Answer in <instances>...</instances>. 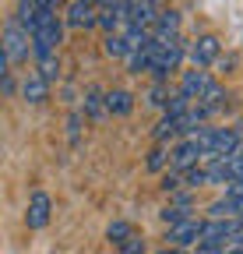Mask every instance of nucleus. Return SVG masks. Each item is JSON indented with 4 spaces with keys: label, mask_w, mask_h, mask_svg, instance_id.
<instances>
[{
    "label": "nucleus",
    "mask_w": 243,
    "mask_h": 254,
    "mask_svg": "<svg viewBox=\"0 0 243 254\" xmlns=\"http://www.w3.org/2000/svg\"><path fill=\"white\" fill-rule=\"evenodd\" d=\"M222 99H226V92H222V85H211V88H208V92L201 95L197 103H201V106H208L211 113H215V110H222Z\"/></svg>",
    "instance_id": "24"
},
{
    "label": "nucleus",
    "mask_w": 243,
    "mask_h": 254,
    "mask_svg": "<svg viewBox=\"0 0 243 254\" xmlns=\"http://www.w3.org/2000/svg\"><path fill=\"white\" fill-rule=\"evenodd\" d=\"M201 230H204V219L191 215V219H184V222H176V226H166V244H169V247H180V251L197 247Z\"/></svg>",
    "instance_id": "4"
},
{
    "label": "nucleus",
    "mask_w": 243,
    "mask_h": 254,
    "mask_svg": "<svg viewBox=\"0 0 243 254\" xmlns=\"http://www.w3.org/2000/svg\"><path fill=\"white\" fill-rule=\"evenodd\" d=\"M28 53H36L32 36H28V32H25L14 18H7V25H4V57H7L11 64H25Z\"/></svg>",
    "instance_id": "2"
},
{
    "label": "nucleus",
    "mask_w": 243,
    "mask_h": 254,
    "mask_svg": "<svg viewBox=\"0 0 243 254\" xmlns=\"http://www.w3.org/2000/svg\"><path fill=\"white\" fill-rule=\"evenodd\" d=\"M204 170H208V180L211 184H236V180H243V159H236V155H226V159H211V163H204Z\"/></svg>",
    "instance_id": "7"
},
{
    "label": "nucleus",
    "mask_w": 243,
    "mask_h": 254,
    "mask_svg": "<svg viewBox=\"0 0 243 254\" xmlns=\"http://www.w3.org/2000/svg\"><path fill=\"white\" fill-rule=\"evenodd\" d=\"M211 85H215V81H211V74H208L204 67H194V71H184V78H180V88H176V92L191 95V99L197 103V99H201V95H204Z\"/></svg>",
    "instance_id": "10"
},
{
    "label": "nucleus",
    "mask_w": 243,
    "mask_h": 254,
    "mask_svg": "<svg viewBox=\"0 0 243 254\" xmlns=\"http://www.w3.org/2000/svg\"><path fill=\"white\" fill-rule=\"evenodd\" d=\"M151 36L155 39H176L180 36V14L176 11H162L159 21L151 25Z\"/></svg>",
    "instance_id": "16"
},
{
    "label": "nucleus",
    "mask_w": 243,
    "mask_h": 254,
    "mask_svg": "<svg viewBox=\"0 0 243 254\" xmlns=\"http://www.w3.org/2000/svg\"><path fill=\"white\" fill-rule=\"evenodd\" d=\"M67 28H92L99 25V7L96 4H85V0H74L67 7V18H64Z\"/></svg>",
    "instance_id": "11"
},
{
    "label": "nucleus",
    "mask_w": 243,
    "mask_h": 254,
    "mask_svg": "<svg viewBox=\"0 0 243 254\" xmlns=\"http://www.w3.org/2000/svg\"><path fill=\"white\" fill-rule=\"evenodd\" d=\"M184 53H187V46H184L180 36L176 39H159V57H155V64H151V74H155L159 81H166V74L180 67Z\"/></svg>",
    "instance_id": "3"
},
{
    "label": "nucleus",
    "mask_w": 243,
    "mask_h": 254,
    "mask_svg": "<svg viewBox=\"0 0 243 254\" xmlns=\"http://www.w3.org/2000/svg\"><path fill=\"white\" fill-rule=\"evenodd\" d=\"M131 237H134V226H131L127 219H113L109 226H106V240H109L113 247H124Z\"/></svg>",
    "instance_id": "18"
},
{
    "label": "nucleus",
    "mask_w": 243,
    "mask_h": 254,
    "mask_svg": "<svg viewBox=\"0 0 243 254\" xmlns=\"http://www.w3.org/2000/svg\"><path fill=\"white\" fill-rule=\"evenodd\" d=\"M236 159H243V145H240V148H236Z\"/></svg>",
    "instance_id": "33"
},
{
    "label": "nucleus",
    "mask_w": 243,
    "mask_h": 254,
    "mask_svg": "<svg viewBox=\"0 0 243 254\" xmlns=\"http://www.w3.org/2000/svg\"><path fill=\"white\" fill-rule=\"evenodd\" d=\"M148 106H169V85H166V81H155V85H151Z\"/></svg>",
    "instance_id": "25"
},
{
    "label": "nucleus",
    "mask_w": 243,
    "mask_h": 254,
    "mask_svg": "<svg viewBox=\"0 0 243 254\" xmlns=\"http://www.w3.org/2000/svg\"><path fill=\"white\" fill-rule=\"evenodd\" d=\"M39 11H56V0H36Z\"/></svg>",
    "instance_id": "29"
},
{
    "label": "nucleus",
    "mask_w": 243,
    "mask_h": 254,
    "mask_svg": "<svg viewBox=\"0 0 243 254\" xmlns=\"http://www.w3.org/2000/svg\"><path fill=\"white\" fill-rule=\"evenodd\" d=\"M201 159H204V148H201L197 141L184 138V141H176V145L169 148V170L187 173V170H194V166L201 163Z\"/></svg>",
    "instance_id": "6"
},
{
    "label": "nucleus",
    "mask_w": 243,
    "mask_h": 254,
    "mask_svg": "<svg viewBox=\"0 0 243 254\" xmlns=\"http://www.w3.org/2000/svg\"><path fill=\"white\" fill-rule=\"evenodd\" d=\"M49 215H53V198L46 194V190H36V194L28 198V212H25L28 230H43L49 222Z\"/></svg>",
    "instance_id": "8"
},
{
    "label": "nucleus",
    "mask_w": 243,
    "mask_h": 254,
    "mask_svg": "<svg viewBox=\"0 0 243 254\" xmlns=\"http://www.w3.org/2000/svg\"><path fill=\"white\" fill-rule=\"evenodd\" d=\"M145 251H148V240H145V237H138V233H134L124 247H120V254H145Z\"/></svg>",
    "instance_id": "27"
},
{
    "label": "nucleus",
    "mask_w": 243,
    "mask_h": 254,
    "mask_svg": "<svg viewBox=\"0 0 243 254\" xmlns=\"http://www.w3.org/2000/svg\"><path fill=\"white\" fill-rule=\"evenodd\" d=\"M169 148H173V145H155V148L148 152V163H145L148 173H159V170L169 166Z\"/></svg>",
    "instance_id": "20"
},
{
    "label": "nucleus",
    "mask_w": 243,
    "mask_h": 254,
    "mask_svg": "<svg viewBox=\"0 0 243 254\" xmlns=\"http://www.w3.org/2000/svg\"><path fill=\"white\" fill-rule=\"evenodd\" d=\"M60 43H64V21L56 18V11H43L39 14V25H36V32H32V46H36V60L39 57H49V53H56L60 50Z\"/></svg>",
    "instance_id": "1"
},
{
    "label": "nucleus",
    "mask_w": 243,
    "mask_h": 254,
    "mask_svg": "<svg viewBox=\"0 0 243 254\" xmlns=\"http://www.w3.org/2000/svg\"><path fill=\"white\" fill-rule=\"evenodd\" d=\"M208 219H236V205L222 194L219 201H211V205H208Z\"/></svg>",
    "instance_id": "22"
},
{
    "label": "nucleus",
    "mask_w": 243,
    "mask_h": 254,
    "mask_svg": "<svg viewBox=\"0 0 243 254\" xmlns=\"http://www.w3.org/2000/svg\"><path fill=\"white\" fill-rule=\"evenodd\" d=\"M159 14H162L159 0H138V4L131 7V25H134V28H145V32H151V25L159 21Z\"/></svg>",
    "instance_id": "13"
},
{
    "label": "nucleus",
    "mask_w": 243,
    "mask_h": 254,
    "mask_svg": "<svg viewBox=\"0 0 243 254\" xmlns=\"http://www.w3.org/2000/svg\"><path fill=\"white\" fill-rule=\"evenodd\" d=\"M176 138H180V120H173V117H162L155 124V131H151L155 145H176Z\"/></svg>",
    "instance_id": "17"
},
{
    "label": "nucleus",
    "mask_w": 243,
    "mask_h": 254,
    "mask_svg": "<svg viewBox=\"0 0 243 254\" xmlns=\"http://www.w3.org/2000/svg\"><path fill=\"white\" fill-rule=\"evenodd\" d=\"M222 53V43L219 36H197L194 46H191V60H194V67H211V64L219 60Z\"/></svg>",
    "instance_id": "9"
},
{
    "label": "nucleus",
    "mask_w": 243,
    "mask_h": 254,
    "mask_svg": "<svg viewBox=\"0 0 243 254\" xmlns=\"http://www.w3.org/2000/svg\"><path fill=\"white\" fill-rule=\"evenodd\" d=\"M21 99H25V103H32V106L46 103V99H49V81H46L39 71H28L25 81H21Z\"/></svg>",
    "instance_id": "12"
},
{
    "label": "nucleus",
    "mask_w": 243,
    "mask_h": 254,
    "mask_svg": "<svg viewBox=\"0 0 243 254\" xmlns=\"http://www.w3.org/2000/svg\"><path fill=\"white\" fill-rule=\"evenodd\" d=\"M159 215H162V222H166V226H176V222L191 219V215H194V208H184V205H166Z\"/></svg>",
    "instance_id": "23"
},
{
    "label": "nucleus",
    "mask_w": 243,
    "mask_h": 254,
    "mask_svg": "<svg viewBox=\"0 0 243 254\" xmlns=\"http://www.w3.org/2000/svg\"><path fill=\"white\" fill-rule=\"evenodd\" d=\"M159 254H184V251H180V247H169V244H166V247H162Z\"/></svg>",
    "instance_id": "31"
},
{
    "label": "nucleus",
    "mask_w": 243,
    "mask_h": 254,
    "mask_svg": "<svg viewBox=\"0 0 243 254\" xmlns=\"http://www.w3.org/2000/svg\"><path fill=\"white\" fill-rule=\"evenodd\" d=\"M85 113L92 117V120H102L109 117V106H106V92L99 85H88L85 88Z\"/></svg>",
    "instance_id": "14"
},
{
    "label": "nucleus",
    "mask_w": 243,
    "mask_h": 254,
    "mask_svg": "<svg viewBox=\"0 0 243 254\" xmlns=\"http://www.w3.org/2000/svg\"><path fill=\"white\" fill-rule=\"evenodd\" d=\"M222 254H243V247L240 244H229V247H222Z\"/></svg>",
    "instance_id": "30"
},
{
    "label": "nucleus",
    "mask_w": 243,
    "mask_h": 254,
    "mask_svg": "<svg viewBox=\"0 0 243 254\" xmlns=\"http://www.w3.org/2000/svg\"><path fill=\"white\" fill-rule=\"evenodd\" d=\"M184 177H187V190H197V187H208V184H211L204 166H194V170H187Z\"/></svg>",
    "instance_id": "26"
},
{
    "label": "nucleus",
    "mask_w": 243,
    "mask_h": 254,
    "mask_svg": "<svg viewBox=\"0 0 243 254\" xmlns=\"http://www.w3.org/2000/svg\"><path fill=\"white\" fill-rule=\"evenodd\" d=\"M120 0H99V7H116Z\"/></svg>",
    "instance_id": "32"
},
{
    "label": "nucleus",
    "mask_w": 243,
    "mask_h": 254,
    "mask_svg": "<svg viewBox=\"0 0 243 254\" xmlns=\"http://www.w3.org/2000/svg\"><path fill=\"white\" fill-rule=\"evenodd\" d=\"M102 50H106V57H113V60H120V57H131V43H127V36L124 32H113V36H106L102 39Z\"/></svg>",
    "instance_id": "19"
},
{
    "label": "nucleus",
    "mask_w": 243,
    "mask_h": 254,
    "mask_svg": "<svg viewBox=\"0 0 243 254\" xmlns=\"http://www.w3.org/2000/svg\"><path fill=\"white\" fill-rule=\"evenodd\" d=\"M106 106H109V117H127L134 110V95L127 88H113L106 92Z\"/></svg>",
    "instance_id": "15"
},
{
    "label": "nucleus",
    "mask_w": 243,
    "mask_h": 254,
    "mask_svg": "<svg viewBox=\"0 0 243 254\" xmlns=\"http://www.w3.org/2000/svg\"><path fill=\"white\" fill-rule=\"evenodd\" d=\"M78 131H81V113L71 117V141H78Z\"/></svg>",
    "instance_id": "28"
},
{
    "label": "nucleus",
    "mask_w": 243,
    "mask_h": 254,
    "mask_svg": "<svg viewBox=\"0 0 243 254\" xmlns=\"http://www.w3.org/2000/svg\"><path fill=\"white\" fill-rule=\"evenodd\" d=\"M36 71H39V74H43V78L53 85V81L60 78V60H56V53H49V57H39V60H36Z\"/></svg>",
    "instance_id": "21"
},
{
    "label": "nucleus",
    "mask_w": 243,
    "mask_h": 254,
    "mask_svg": "<svg viewBox=\"0 0 243 254\" xmlns=\"http://www.w3.org/2000/svg\"><path fill=\"white\" fill-rule=\"evenodd\" d=\"M233 233H236V219H204L197 247H229Z\"/></svg>",
    "instance_id": "5"
}]
</instances>
